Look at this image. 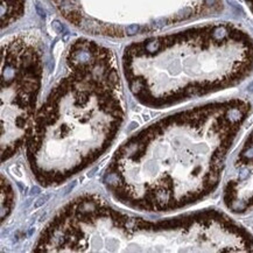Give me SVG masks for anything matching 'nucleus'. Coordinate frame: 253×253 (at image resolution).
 <instances>
[{
    "label": "nucleus",
    "instance_id": "obj_2",
    "mask_svg": "<svg viewBox=\"0 0 253 253\" xmlns=\"http://www.w3.org/2000/svg\"><path fill=\"white\" fill-rule=\"evenodd\" d=\"M225 200L233 211L253 210V133L236 162V174L226 187Z\"/></svg>",
    "mask_w": 253,
    "mask_h": 253
},
{
    "label": "nucleus",
    "instance_id": "obj_1",
    "mask_svg": "<svg viewBox=\"0 0 253 253\" xmlns=\"http://www.w3.org/2000/svg\"><path fill=\"white\" fill-rule=\"evenodd\" d=\"M126 55L148 59L161 96L181 100L243 81L253 69V40L233 24H208L144 41Z\"/></svg>",
    "mask_w": 253,
    "mask_h": 253
},
{
    "label": "nucleus",
    "instance_id": "obj_3",
    "mask_svg": "<svg viewBox=\"0 0 253 253\" xmlns=\"http://www.w3.org/2000/svg\"><path fill=\"white\" fill-rule=\"evenodd\" d=\"M2 27L16 19L24 7V0H2Z\"/></svg>",
    "mask_w": 253,
    "mask_h": 253
}]
</instances>
